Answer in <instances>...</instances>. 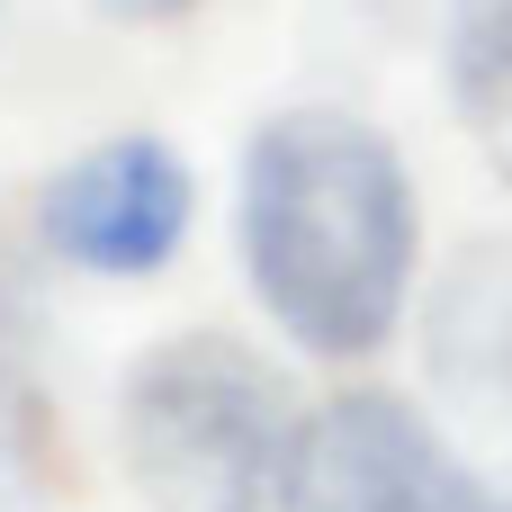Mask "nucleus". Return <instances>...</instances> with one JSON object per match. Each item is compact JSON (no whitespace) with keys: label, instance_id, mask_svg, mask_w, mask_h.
I'll use <instances>...</instances> for the list:
<instances>
[{"label":"nucleus","instance_id":"1","mask_svg":"<svg viewBox=\"0 0 512 512\" xmlns=\"http://www.w3.org/2000/svg\"><path fill=\"white\" fill-rule=\"evenodd\" d=\"M243 261L261 306L315 360H369L423 261V216L387 126L351 108H288L243 153Z\"/></svg>","mask_w":512,"mask_h":512},{"label":"nucleus","instance_id":"2","mask_svg":"<svg viewBox=\"0 0 512 512\" xmlns=\"http://www.w3.org/2000/svg\"><path fill=\"white\" fill-rule=\"evenodd\" d=\"M297 405L279 369L234 333H171L126 369L117 441L153 512H252L279 495L297 450Z\"/></svg>","mask_w":512,"mask_h":512},{"label":"nucleus","instance_id":"3","mask_svg":"<svg viewBox=\"0 0 512 512\" xmlns=\"http://www.w3.org/2000/svg\"><path fill=\"white\" fill-rule=\"evenodd\" d=\"M288 512H512L504 486H486L414 405L396 396H333L297 423Z\"/></svg>","mask_w":512,"mask_h":512},{"label":"nucleus","instance_id":"4","mask_svg":"<svg viewBox=\"0 0 512 512\" xmlns=\"http://www.w3.org/2000/svg\"><path fill=\"white\" fill-rule=\"evenodd\" d=\"M189 162L162 144V135H108L90 144L36 207L45 243L72 261V270H99V279H144L180 252L189 234Z\"/></svg>","mask_w":512,"mask_h":512},{"label":"nucleus","instance_id":"5","mask_svg":"<svg viewBox=\"0 0 512 512\" xmlns=\"http://www.w3.org/2000/svg\"><path fill=\"white\" fill-rule=\"evenodd\" d=\"M423 369L441 387V405L459 414V432L512 468V243H468L441 288H432V324H423Z\"/></svg>","mask_w":512,"mask_h":512},{"label":"nucleus","instance_id":"6","mask_svg":"<svg viewBox=\"0 0 512 512\" xmlns=\"http://www.w3.org/2000/svg\"><path fill=\"white\" fill-rule=\"evenodd\" d=\"M450 90L477 153L512 180V0H450Z\"/></svg>","mask_w":512,"mask_h":512},{"label":"nucleus","instance_id":"7","mask_svg":"<svg viewBox=\"0 0 512 512\" xmlns=\"http://www.w3.org/2000/svg\"><path fill=\"white\" fill-rule=\"evenodd\" d=\"M108 18H126V27H153V18H180L189 0H99Z\"/></svg>","mask_w":512,"mask_h":512},{"label":"nucleus","instance_id":"8","mask_svg":"<svg viewBox=\"0 0 512 512\" xmlns=\"http://www.w3.org/2000/svg\"><path fill=\"white\" fill-rule=\"evenodd\" d=\"M0 512H45V504H36V486L18 477V459H0Z\"/></svg>","mask_w":512,"mask_h":512}]
</instances>
